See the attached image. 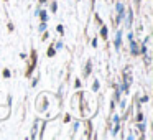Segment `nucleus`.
<instances>
[{
  "label": "nucleus",
  "mask_w": 153,
  "mask_h": 140,
  "mask_svg": "<svg viewBox=\"0 0 153 140\" xmlns=\"http://www.w3.org/2000/svg\"><path fill=\"white\" fill-rule=\"evenodd\" d=\"M130 51H132V54H133V56H137V54H140V51H138V46H137L135 40H130Z\"/></svg>",
  "instance_id": "obj_1"
},
{
  "label": "nucleus",
  "mask_w": 153,
  "mask_h": 140,
  "mask_svg": "<svg viewBox=\"0 0 153 140\" xmlns=\"http://www.w3.org/2000/svg\"><path fill=\"white\" fill-rule=\"evenodd\" d=\"M120 41H122V31H119V33H117V38H115V48L117 50L120 48Z\"/></svg>",
  "instance_id": "obj_2"
},
{
  "label": "nucleus",
  "mask_w": 153,
  "mask_h": 140,
  "mask_svg": "<svg viewBox=\"0 0 153 140\" xmlns=\"http://www.w3.org/2000/svg\"><path fill=\"white\" fill-rule=\"evenodd\" d=\"M132 18H133V13H132V12H128V17H127V20H125L127 28H130V27H132Z\"/></svg>",
  "instance_id": "obj_3"
},
{
  "label": "nucleus",
  "mask_w": 153,
  "mask_h": 140,
  "mask_svg": "<svg viewBox=\"0 0 153 140\" xmlns=\"http://www.w3.org/2000/svg\"><path fill=\"white\" fill-rule=\"evenodd\" d=\"M40 17H41V22H46L48 20V12L46 10H41L40 12Z\"/></svg>",
  "instance_id": "obj_4"
},
{
  "label": "nucleus",
  "mask_w": 153,
  "mask_h": 140,
  "mask_svg": "<svg viewBox=\"0 0 153 140\" xmlns=\"http://www.w3.org/2000/svg\"><path fill=\"white\" fill-rule=\"evenodd\" d=\"M38 30H40L41 33H43V31H46V22H41V25L38 27Z\"/></svg>",
  "instance_id": "obj_5"
},
{
  "label": "nucleus",
  "mask_w": 153,
  "mask_h": 140,
  "mask_svg": "<svg viewBox=\"0 0 153 140\" xmlns=\"http://www.w3.org/2000/svg\"><path fill=\"white\" fill-rule=\"evenodd\" d=\"M92 91H94V92H97V91H99V81H94V84H92Z\"/></svg>",
  "instance_id": "obj_6"
},
{
  "label": "nucleus",
  "mask_w": 153,
  "mask_h": 140,
  "mask_svg": "<svg viewBox=\"0 0 153 140\" xmlns=\"http://www.w3.org/2000/svg\"><path fill=\"white\" fill-rule=\"evenodd\" d=\"M54 54H56V50H54V46H51L50 50H48V56L51 58V56H54Z\"/></svg>",
  "instance_id": "obj_7"
},
{
  "label": "nucleus",
  "mask_w": 153,
  "mask_h": 140,
  "mask_svg": "<svg viewBox=\"0 0 153 140\" xmlns=\"http://www.w3.org/2000/svg\"><path fill=\"white\" fill-rule=\"evenodd\" d=\"M100 33H102V38H107V28H105V27H102Z\"/></svg>",
  "instance_id": "obj_8"
},
{
  "label": "nucleus",
  "mask_w": 153,
  "mask_h": 140,
  "mask_svg": "<svg viewBox=\"0 0 153 140\" xmlns=\"http://www.w3.org/2000/svg\"><path fill=\"white\" fill-rule=\"evenodd\" d=\"M61 48H63V43H61V41H58V43L54 45V50H61Z\"/></svg>",
  "instance_id": "obj_9"
},
{
  "label": "nucleus",
  "mask_w": 153,
  "mask_h": 140,
  "mask_svg": "<svg viewBox=\"0 0 153 140\" xmlns=\"http://www.w3.org/2000/svg\"><path fill=\"white\" fill-rule=\"evenodd\" d=\"M56 30H58V33H61V35H63V33H64V28H63V27H61V25H58V28H56Z\"/></svg>",
  "instance_id": "obj_10"
},
{
  "label": "nucleus",
  "mask_w": 153,
  "mask_h": 140,
  "mask_svg": "<svg viewBox=\"0 0 153 140\" xmlns=\"http://www.w3.org/2000/svg\"><path fill=\"white\" fill-rule=\"evenodd\" d=\"M137 120H138V122H143V114H142V112L137 115Z\"/></svg>",
  "instance_id": "obj_11"
},
{
  "label": "nucleus",
  "mask_w": 153,
  "mask_h": 140,
  "mask_svg": "<svg viewBox=\"0 0 153 140\" xmlns=\"http://www.w3.org/2000/svg\"><path fill=\"white\" fill-rule=\"evenodd\" d=\"M86 66H87V68H86V74H89V73H91V63H89V61H87Z\"/></svg>",
  "instance_id": "obj_12"
},
{
  "label": "nucleus",
  "mask_w": 153,
  "mask_h": 140,
  "mask_svg": "<svg viewBox=\"0 0 153 140\" xmlns=\"http://www.w3.org/2000/svg\"><path fill=\"white\" fill-rule=\"evenodd\" d=\"M4 77H10V71L8 69H4Z\"/></svg>",
  "instance_id": "obj_13"
},
{
  "label": "nucleus",
  "mask_w": 153,
  "mask_h": 140,
  "mask_svg": "<svg viewBox=\"0 0 153 140\" xmlns=\"http://www.w3.org/2000/svg\"><path fill=\"white\" fill-rule=\"evenodd\" d=\"M140 54H148V53H146V46H145V45H142V53H140Z\"/></svg>",
  "instance_id": "obj_14"
},
{
  "label": "nucleus",
  "mask_w": 153,
  "mask_h": 140,
  "mask_svg": "<svg viewBox=\"0 0 153 140\" xmlns=\"http://www.w3.org/2000/svg\"><path fill=\"white\" fill-rule=\"evenodd\" d=\"M56 2H53V4H51V12H56Z\"/></svg>",
  "instance_id": "obj_15"
},
{
  "label": "nucleus",
  "mask_w": 153,
  "mask_h": 140,
  "mask_svg": "<svg viewBox=\"0 0 153 140\" xmlns=\"http://www.w3.org/2000/svg\"><path fill=\"white\" fill-rule=\"evenodd\" d=\"M40 2H46V0H40Z\"/></svg>",
  "instance_id": "obj_16"
},
{
  "label": "nucleus",
  "mask_w": 153,
  "mask_h": 140,
  "mask_svg": "<svg viewBox=\"0 0 153 140\" xmlns=\"http://www.w3.org/2000/svg\"><path fill=\"white\" fill-rule=\"evenodd\" d=\"M7 2H8V0H7Z\"/></svg>",
  "instance_id": "obj_17"
}]
</instances>
